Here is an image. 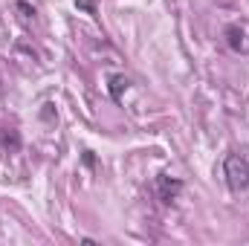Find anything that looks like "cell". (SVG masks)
Returning a JSON list of instances; mask_svg holds the SVG:
<instances>
[{
	"mask_svg": "<svg viewBox=\"0 0 249 246\" xmlns=\"http://www.w3.org/2000/svg\"><path fill=\"white\" fill-rule=\"evenodd\" d=\"M223 177L232 191H247L249 188V159L241 154H229L223 162Z\"/></svg>",
	"mask_w": 249,
	"mask_h": 246,
	"instance_id": "cell-1",
	"label": "cell"
},
{
	"mask_svg": "<svg viewBox=\"0 0 249 246\" xmlns=\"http://www.w3.org/2000/svg\"><path fill=\"white\" fill-rule=\"evenodd\" d=\"M180 188H183L180 180H171V177H160V180H157V194H160L162 203H171V200L180 194Z\"/></svg>",
	"mask_w": 249,
	"mask_h": 246,
	"instance_id": "cell-2",
	"label": "cell"
},
{
	"mask_svg": "<svg viewBox=\"0 0 249 246\" xmlns=\"http://www.w3.org/2000/svg\"><path fill=\"white\" fill-rule=\"evenodd\" d=\"M226 44H229V50L244 53V50H247V35H244V29H241V26H226Z\"/></svg>",
	"mask_w": 249,
	"mask_h": 246,
	"instance_id": "cell-3",
	"label": "cell"
},
{
	"mask_svg": "<svg viewBox=\"0 0 249 246\" xmlns=\"http://www.w3.org/2000/svg\"><path fill=\"white\" fill-rule=\"evenodd\" d=\"M0 145H6V148H12V151H18L20 148V136L12 130V133H3L0 130Z\"/></svg>",
	"mask_w": 249,
	"mask_h": 246,
	"instance_id": "cell-4",
	"label": "cell"
},
{
	"mask_svg": "<svg viewBox=\"0 0 249 246\" xmlns=\"http://www.w3.org/2000/svg\"><path fill=\"white\" fill-rule=\"evenodd\" d=\"M127 84H130V81H127L124 75H113V78H110V96H113V99H119L122 87H127Z\"/></svg>",
	"mask_w": 249,
	"mask_h": 246,
	"instance_id": "cell-5",
	"label": "cell"
},
{
	"mask_svg": "<svg viewBox=\"0 0 249 246\" xmlns=\"http://www.w3.org/2000/svg\"><path fill=\"white\" fill-rule=\"evenodd\" d=\"M75 6H78V9H84L87 15H93V12H96V6H93V0H75Z\"/></svg>",
	"mask_w": 249,
	"mask_h": 246,
	"instance_id": "cell-6",
	"label": "cell"
}]
</instances>
